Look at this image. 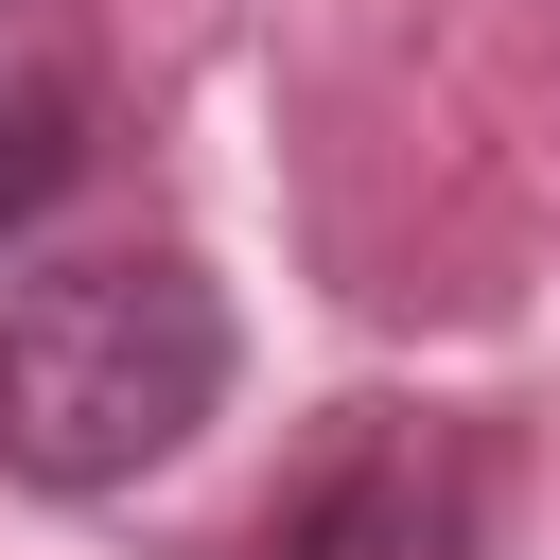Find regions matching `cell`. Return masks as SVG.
<instances>
[{
    "label": "cell",
    "instance_id": "6da1fadb",
    "mask_svg": "<svg viewBox=\"0 0 560 560\" xmlns=\"http://www.w3.org/2000/svg\"><path fill=\"white\" fill-rule=\"evenodd\" d=\"M228 402V298L175 245H105V262H35L0 280V472L88 508L140 490L158 455H192Z\"/></svg>",
    "mask_w": 560,
    "mask_h": 560
},
{
    "label": "cell",
    "instance_id": "3957f363",
    "mask_svg": "<svg viewBox=\"0 0 560 560\" xmlns=\"http://www.w3.org/2000/svg\"><path fill=\"white\" fill-rule=\"evenodd\" d=\"M70 175H88V88H70V70L0 88V228H35Z\"/></svg>",
    "mask_w": 560,
    "mask_h": 560
},
{
    "label": "cell",
    "instance_id": "7a4b0ae2",
    "mask_svg": "<svg viewBox=\"0 0 560 560\" xmlns=\"http://www.w3.org/2000/svg\"><path fill=\"white\" fill-rule=\"evenodd\" d=\"M262 560H490V490H472V455L438 420L350 402L298 455V490L262 508Z\"/></svg>",
    "mask_w": 560,
    "mask_h": 560
}]
</instances>
